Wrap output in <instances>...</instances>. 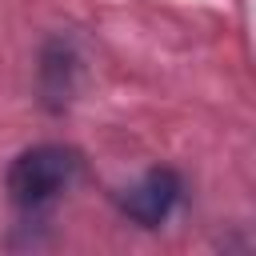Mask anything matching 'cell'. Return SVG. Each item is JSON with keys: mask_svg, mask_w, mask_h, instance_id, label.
Returning a JSON list of instances; mask_svg holds the SVG:
<instances>
[{"mask_svg": "<svg viewBox=\"0 0 256 256\" xmlns=\"http://www.w3.org/2000/svg\"><path fill=\"white\" fill-rule=\"evenodd\" d=\"M76 176H80V152L76 148H68V144H32L8 164L4 188H8V200L20 212H40V208L56 204L72 188Z\"/></svg>", "mask_w": 256, "mask_h": 256, "instance_id": "6da1fadb", "label": "cell"}, {"mask_svg": "<svg viewBox=\"0 0 256 256\" xmlns=\"http://www.w3.org/2000/svg\"><path fill=\"white\" fill-rule=\"evenodd\" d=\"M180 196H184V180H180L176 168H148L136 184H128V188L116 196V204H120V212H124L132 224H140V228H160V224L176 212Z\"/></svg>", "mask_w": 256, "mask_h": 256, "instance_id": "7a4b0ae2", "label": "cell"}, {"mask_svg": "<svg viewBox=\"0 0 256 256\" xmlns=\"http://www.w3.org/2000/svg\"><path fill=\"white\" fill-rule=\"evenodd\" d=\"M76 72H80L76 48H72L64 36L48 40L44 52H40V92H44V104H48L52 112H60V108L72 100V92H76Z\"/></svg>", "mask_w": 256, "mask_h": 256, "instance_id": "3957f363", "label": "cell"}]
</instances>
